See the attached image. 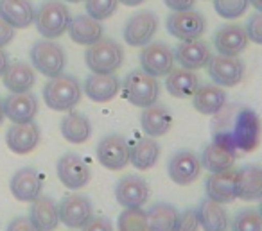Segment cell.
Here are the masks:
<instances>
[{
  "label": "cell",
  "instance_id": "5",
  "mask_svg": "<svg viewBox=\"0 0 262 231\" xmlns=\"http://www.w3.org/2000/svg\"><path fill=\"white\" fill-rule=\"evenodd\" d=\"M84 63L92 74H115L124 63V51L115 40L101 38L88 45Z\"/></svg>",
  "mask_w": 262,
  "mask_h": 231
},
{
  "label": "cell",
  "instance_id": "21",
  "mask_svg": "<svg viewBox=\"0 0 262 231\" xmlns=\"http://www.w3.org/2000/svg\"><path fill=\"white\" fill-rule=\"evenodd\" d=\"M27 217L38 231H54L59 226L58 202L51 195H40L31 202Z\"/></svg>",
  "mask_w": 262,
  "mask_h": 231
},
{
  "label": "cell",
  "instance_id": "30",
  "mask_svg": "<svg viewBox=\"0 0 262 231\" xmlns=\"http://www.w3.org/2000/svg\"><path fill=\"white\" fill-rule=\"evenodd\" d=\"M0 18L15 29H27L34 22V8L29 0H0Z\"/></svg>",
  "mask_w": 262,
  "mask_h": 231
},
{
  "label": "cell",
  "instance_id": "46",
  "mask_svg": "<svg viewBox=\"0 0 262 231\" xmlns=\"http://www.w3.org/2000/svg\"><path fill=\"white\" fill-rule=\"evenodd\" d=\"M8 65H9V56H8V52H6L4 49H0V77L4 76L6 68H8Z\"/></svg>",
  "mask_w": 262,
  "mask_h": 231
},
{
  "label": "cell",
  "instance_id": "25",
  "mask_svg": "<svg viewBox=\"0 0 262 231\" xmlns=\"http://www.w3.org/2000/svg\"><path fill=\"white\" fill-rule=\"evenodd\" d=\"M248 41L250 40H248L244 27L237 24L221 27L214 34V47L223 56H239L248 47Z\"/></svg>",
  "mask_w": 262,
  "mask_h": 231
},
{
  "label": "cell",
  "instance_id": "7",
  "mask_svg": "<svg viewBox=\"0 0 262 231\" xmlns=\"http://www.w3.org/2000/svg\"><path fill=\"white\" fill-rule=\"evenodd\" d=\"M165 27H167V33L178 38L180 41L200 40L207 29V20L201 13L194 11V9L172 11L165 20Z\"/></svg>",
  "mask_w": 262,
  "mask_h": 231
},
{
  "label": "cell",
  "instance_id": "26",
  "mask_svg": "<svg viewBox=\"0 0 262 231\" xmlns=\"http://www.w3.org/2000/svg\"><path fill=\"white\" fill-rule=\"evenodd\" d=\"M70 40L77 45H92L95 41H99L104 34L102 24L99 20L92 18L88 15H77L74 18H70L69 27H67Z\"/></svg>",
  "mask_w": 262,
  "mask_h": 231
},
{
  "label": "cell",
  "instance_id": "35",
  "mask_svg": "<svg viewBox=\"0 0 262 231\" xmlns=\"http://www.w3.org/2000/svg\"><path fill=\"white\" fill-rule=\"evenodd\" d=\"M147 231H174L178 210L169 202H155L147 210Z\"/></svg>",
  "mask_w": 262,
  "mask_h": 231
},
{
  "label": "cell",
  "instance_id": "6",
  "mask_svg": "<svg viewBox=\"0 0 262 231\" xmlns=\"http://www.w3.org/2000/svg\"><path fill=\"white\" fill-rule=\"evenodd\" d=\"M31 65L34 70L41 74L45 77H56L59 74H63L67 66V56L65 51L59 43L52 40H40L31 47L29 51Z\"/></svg>",
  "mask_w": 262,
  "mask_h": 231
},
{
  "label": "cell",
  "instance_id": "22",
  "mask_svg": "<svg viewBox=\"0 0 262 231\" xmlns=\"http://www.w3.org/2000/svg\"><path fill=\"white\" fill-rule=\"evenodd\" d=\"M83 90L94 102H110L120 91V81L115 74H92L84 79Z\"/></svg>",
  "mask_w": 262,
  "mask_h": 231
},
{
  "label": "cell",
  "instance_id": "31",
  "mask_svg": "<svg viewBox=\"0 0 262 231\" xmlns=\"http://www.w3.org/2000/svg\"><path fill=\"white\" fill-rule=\"evenodd\" d=\"M237 197L243 201L262 199V167L246 165L237 170Z\"/></svg>",
  "mask_w": 262,
  "mask_h": 231
},
{
  "label": "cell",
  "instance_id": "43",
  "mask_svg": "<svg viewBox=\"0 0 262 231\" xmlns=\"http://www.w3.org/2000/svg\"><path fill=\"white\" fill-rule=\"evenodd\" d=\"M16 29L13 26H9L4 18H0V49H4L6 45H9L15 40Z\"/></svg>",
  "mask_w": 262,
  "mask_h": 231
},
{
  "label": "cell",
  "instance_id": "1",
  "mask_svg": "<svg viewBox=\"0 0 262 231\" xmlns=\"http://www.w3.org/2000/svg\"><path fill=\"white\" fill-rule=\"evenodd\" d=\"M260 119L251 108H241L233 117V124L230 129L215 131L214 142L223 147L230 149L237 154L239 152H251L258 147L260 142Z\"/></svg>",
  "mask_w": 262,
  "mask_h": 231
},
{
  "label": "cell",
  "instance_id": "38",
  "mask_svg": "<svg viewBox=\"0 0 262 231\" xmlns=\"http://www.w3.org/2000/svg\"><path fill=\"white\" fill-rule=\"evenodd\" d=\"M250 2L248 0H214V9L221 18H239L246 13Z\"/></svg>",
  "mask_w": 262,
  "mask_h": 231
},
{
  "label": "cell",
  "instance_id": "2",
  "mask_svg": "<svg viewBox=\"0 0 262 231\" xmlns=\"http://www.w3.org/2000/svg\"><path fill=\"white\" fill-rule=\"evenodd\" d=\"M41 95H43L47 108L54 111H70L79 104L83 88L76 76L59 74L49 79V83L41 90Z\"/></svg>",
  "mask_w": 262,
  "mask_h": 231
},
{
  "label": "cell",
  "instance_id": "15",
  "mask_svg": "<svg viewBox=\"0 0 262 231\" xmlns=\"http://www.w3.org/2000/svg\"><path fill=\"white\" fill-rule=\"evenodd\" d=\"M9 190L11 195L20 202H33L36 197L41 195L43 190V179L40 172L33 167H22L13 174L9 181Z\"/></svg>",
  "mask_w": 262,
  "mask_h": 231
},
{
  "label": "cell",
  "instance_id": "36",
  "mask_svg": "<svg viewBox=\"0 0 262 231\" xmlns=\"http://www.w3.org/2000/svg\"><path fill=\"white\" fill-rule=\"evenodd\" d=\"M119 231H147V213L142 208H124L117 219Z\"/></svg>",
  "mask_w": 262,
  "mask_h": 231
},
{
  "label": "cell",
  "instance_id": "23",
  "mask_svg": "<svg viewBox=\"0 0 262 231\" xmlns=\"http://www.w3.org/2000/svg\"><path fill=\"white\" fill-rule=\"evenodd\" d=\"M228 95L217 84H203L198 86V90L192 94V106L201 115H217L226 106Z\"/></svg>",
  "mask_w": 262,
  "mask_h": 231
},
{
  "label": "cell",
  "instance_id": "27",
  "mask_svg": "<svg viewBox=\"0 0 262 231\" xmlns=\"http://www.w3.org/2000/svg\"><path fill=\"white\" fill-rule=\"evenodd\" d=\"M4 86L8 88L11 94H26L31 91L36 83V72H34L33 65L26 61H13L8 65L4 76Z\"/></svg>",
  "mask_w": 262,
  "mask_h": 231
},
{
  "label": "cell",
  "instance_id": "16",
  "mask_svg": "<svg viewBox=\"0 0 262 231\" xmlns=\"http://www.w3.org/2000/svg\"><path fill=\"white\" fill-rule=\"evenodd\" d=\"M167 174L171 181H174L176 184H182V187L194 183L201 174L200 156L190 151L174 152L167 163Z\"/></svg>",
  "mask_w": 262,
  "mask_h": 231
},
{
  "label": "cell",
  "instance_id": "18",
  "mask_svg": "<svg viewBox=\"0 0 262 231\" xmlns=\"http://www.w3.org/2000/svg\"><path fill=\"white\" fill-rule=\"evenodd\" d=\"M40 138V127L34 120L27 124H13L6 133V145L15 154H29L38 147Z\"/></svg>",
  "mask_w": 262,
  "mask_h": 231
},
{
  "label": "cell",
  "instance_id": "40",
  "mask_svg": "<svg viewBox=\"0 0 262 231\" xmlns=\"http://www.w3.org/2000/svg\"><path fill=\"white\" fill-rule=\"evenodd\" d=\"M200 229V220L196 215V208H189L185 212L178 213L174 231H198Z\"/></svg>",
  "mask_w": 262,
  "mask_h": 231
},
{
  "label": "cell",
  "instance_id": "17",
  "mask_svg": "<svg viewBox=\"0 0 262 231\" xmlns=\"http://www.w3.org/2000/svg\"><path fill=\"white\" fill-rule=\"evenodd\" d=\"M205 194L219 204H230L237 199V170L214 172L205 181Z\"/></svg>",
  "mask_w": 262,
  "mask_h": 231
},
{
  "label": "cell",
  "instance_id": "49",
  "mask_svg": "<svg viewBox=\"0 0 262 231\" xmlns=\"http://www.w3.org/2000/svg\"><path fill=\"white\" fill-rule=\"evenodd\" d=\"M4 120H6V115H4V101L0 99V126L4 124Z\"/></svg>",
  "mask_w": 262,
  "mask_h": 231
},
{
  "label": "cell",
  "instance_id": "3",
  "mask_svg": "<svg viewBox=\"0 0 262 231\" xmlns=\"http://www.w3.org/2000/svg\"><path fill=\"white\" fill-rule=\"evenodd\" d=\"M72 18L70 9L61 0H45L34 11V26L38 33L47 40H56L67 33V27Z\"/></svg>",
  "mask_w": 262,
  "mask_h": 231
},
{
  "label": "cell",
  "instance_id": "14",
  "mask_svg": "<svg viewBox=\"0 0 262 231\" xmlns=\"http://www.w3.org/2000/svg\"><path fill=\"white\" fill-rule=\"evenodd\" d=\"M115 199L122 208H142L149 199V184L137 174H127L115 184Z\"/></svg>",
  "mask_w": 262,
  "mask_h": 231
},
{
  "label": "cell",
  "instance_id": "37",
  "mask_svg": "<svg viewBox=\"0 0 262 231\" xmlns=\"http://www.w3.org/2000/svg\"><path fill=\"white\" fill-rule=\"evenodd\" d=\"M232 231H262V217L255 210H241L233 217Z\"/></svg>",
  "mask_w": 262,
  "mask_h": 231
},
{
  "label": "cell",
  "instance_id": "13",
  "mask_svg": "<svg viewBox=\"0 0 262 231\" xmlns=\"http://www.w3.org/2000/svg\"><path fill=\"white\" fill-rule=\"evenodd\" d=\"M158 29V16L151 11H140L129 16L124 26L122 36L129 47H144L147 45Z\"/></svg>",
  "mask_w": 262,
  "mask_h": 231
},
{
  "label": "cell",
  "instance_id": "45",
  "mask_svg": "<svg viewBox=\"0 0 262 231\" xmlns=\"http://www.w3.org/2000/svg\"><path fill=\"white\" fill-rule=\"evenodd\" d=\"M164 4L172 11H187L194 8L196 0H164Z\"/></svg>",
  "mask_w": 262,
  "mask_h": 231
},
{
  "label": "cell",
  "instance_id": "19",
  "mask_svg": "<svg viewBox=\"0 0 262 231\" xmlns=\"http://www.w3.org/2000/svg\"><path fill=\"white\" fill-rule=\"evenodd\" d=\"M4 101V115L13 124L33 122L38 115V99L33 91L26 94H9Z\"/></svg>",
  "mask_w": 262,
  "mask_h": 231
},
{
  "label": "cell",
  "instance_id": "51",
  "mask_svg": "<svg viewBox=\"0 0 262 231\" xmlns=\"http://www.w3.org/2000/svg\"><path fill=\"white\" fill-rule=\"evenodd\" d=\"M258 213H260V217H262V199H260V208H258Z\"/></svg>",
  "mask_w": 262,
  "mask_h": 231
},
{
  "label": "cell",
  "instance_id": "11",
  "mask_svg": "<svg viewBox=\"0 0 262 231\" xmlns=\"http://www.w3.org/2000/svg\"><path fill=\"white\" fill-rule=\"evenodd\" d=\"M140 66L146 74L153 77H165L174 68V52L169 45L162 41H153L142 47L140 52Z\"/></svg>",
  "mask_w": 262,
  "mask_h": 231
},
{
  "label": "cell",
  "instance_id": "8",
  "mask_svg": "<svg viewBox=\"0 0 262 231\" xmlns=\"http://www.w3.org/2000/svg\"><path fill=\"white\" fill-rule=\"evenodd\" d=\"M97 161L108 170H122L129 163V144L122 134H106L99 140L97 149Z\"/></svg>",
  "mask_w": 262,
  "mask_h": 231
},
{
  "label": "cell",
  "instance_id": "29",
  "mask_svg": "<svg viewBox=\"0 0 262 231\" xmlns=\"http://www.w3.org/2000/svg\"><path fill=\"white\" fill-rule=\"evenodd\" d=\"M59 131L61 136L70 144L81 145L84 142L90 140L92 136V122L88 117H84L83 113H77L70 109L59 122Z\"/></svg>",
  "mask_w": 262,
  "mask_h": 231
},
{
  "label": "cell",
  "instance_id": "28",
  "mask_svg": "<svg viewBox=\"0 0 262 231\" xmlns=\"http://www.w3.org/2000/svg\"><path fill=\"white\" fill-rule=\"evenodd\" d=\"M196 215L200 220V227L203 231H226L228 227V213L223 204L205 197L196 206Z\"/></svg>",
  "mask_w": 262,
  "mask_h": 231
},
{
  "label": "cell",
  "instance_id": "47",
  "mask_svg": "<svg viewBox=\"0 0 262 231\" xmlns=\"http://www.w3.org/2000/svg\"><path fill=\"white\" fill-rule=\"evenodd\" d=\"M146 0H119V4H124L127 6V8H137V6L144 4Z\"/></svg>",
  "mask_w": 262,
  "mask_h": 231
},
{
  "label": "cell",
  "instance_id": "24",
  "mask_svg": "<svg viewBox=\"0 0 262 231\" xmlns=\"http://www.w3.org/2000/svg\"><path fill=\"white\" fill-rule=\"evenodd\" d=\"M140 126L142 131L151 138H158L164 136L171 131L172 126V113L167 106L164 104H157L147 106L144 108L142 115H140Z\"/></svg>",
  "mask_w": 262,
  "mask_h": 231
},
{
  "label": "cell",
  "instance_id": "44",
  "mask_svg": "<svg viewBox=\"0 0 262 231\" xmlns=\"http://www.w3.org/2000/svg\"><path fill=\"white\" fill-rule=\"evenodd\" d=\"M6 231H38V229L33 226V224H31L29 217L18 215V217H15L11 222H9V226H8V229H6Z\"/></svg>",
  "mask_w": 262,
  "mask_h": 231
},
{
  "label": "cell",
  "instance_id": "32",
  "mask_svg": "<svg viewBox=\"0 0 262 231\" xmlns=\"http://www.w3.org/2000/svg\"><path fill=\"white\" fill-rule=\"evenodd\" d=\"M198 86H200V79H198L194 70H187L180 66V68H172L165 76V88H167L169 95L176 99L192 97Z\"/></svg>",
  "mask_w": 262,
  "mask_h": 231
},
{
  "label": "cell",
  "instance_id": "20",
  "mask_svg": "<svg viewBox=\"0 0 262 231\" xmlns=\"http://www.w3.org/2000/svg\"><path fill=\"white\" fill-rule=\"evenodd\" d=\"M210 56V47L201 40L180 41L174 49V61H178L180 66L187 70L205 68Z\"/></svg>",
  "mask_w": 262,
  "mask_h": 231
},
{
  "label": "cell",
  "instance_id": "10",
  "mask_svg": "<svg viewBox=\"0 0 262 231\" xmlns=\"http://www.w3.org/2000/svg\"><path fill=\"white\" fill-rule=\"evenodd\" d=\"M207 72L214 84L232 88L243 81L244 63L239 56H210L207 63Z\"/></svg>",
  "mask_w": 262,
  "mask_h": 231
},
{
  "label": "cell",
  "instance_id": "9",
  "mask_svg": "<svg viewBox=\"0 0 262 231\" xmlns=\"http://www.w3.org/2000/svg\"><path fill=\"white\" fill-rule=\"evenodd\" d=\"M58 179L69 190H81L92 179V170L83 158L76 152H65L56 163Z\"/></svg>",
  "mask_w": 262,
  "mask_h": 231
},
{
  "label": "cell",
  "instance_id": "33",
  "mask_svg": "<svg viewBox=\"0 0 262 231\" xmlns=\"http://www.w3.org/2000/svg\"><path fill=\"white\" fill-rule=\"evenodd\" d=\"M160 158V144L155 138H140L129 147V163L137 170H149Z\"/></svg>",
  "mask_w": 262,
  "mask_h": 231
},
{
  "label": "cell",
  "instance_id": "48",
  "mask_svg": "<svg viewBox=\"0 0 262 231\" xmlns=\"http://www.w3.org/2000/svg\"><path fill=\"white\" fill-rule=\"evenodd\" d=\"M248 2H250V6H253L258 13H262V0H248Z\"/></svg>",
  "mask_w": 262,
  "mask_h": 231
},
{
  "label": "cell",
  "instance_id": "12",
  "mask_svg": "<svg viewBox=\"0 0 262 231\" xmlns=\"http://www.w3.org/2000/svg\"><path fill=\"white\" fill-rule=\"evenodd\" d=\"M58 212L59 222L65 224L69 229H81L94 217V204L86 195L72 194L63 197L58 204Z\"/></svg>",
  "mask_w": 262,
  "mask_h": 231
},
{
  "label": "cell",
  "instance_id": "41",
  "mask_svg": "<svg viewBox=\"0 0 262 231\" xmlns=\"http://www.w3.org/2000/svg\"><path fill=\"white\" fill-rule=\"evenodd\" d=\"M244 31H246L248 40L257 45H262V13H255L253 16H250Z\"/></svg>",
  "mask_w": 262,
  "mask_h": 231
},
{
  "label": "cell",
  "instance_id": "4",
  "mask_svg": "<svg viewBox=\"0 0 262 231\" xmlns=\"http://www.w3.org/2000/svg\"><path fill=\"white\" fill-rule=\"evenodd\" d=\"M120 88H122L124 97L129 104L142 109L147 106H153L160 97V84H158L157 77L146 74L142 68L131 70L124 77V83L120 84Z\"/></svg>",
  "mask_w": 262,
  "mask_h": 231
},
{
  "label": "cell",
  "instance_id": "34",
  "mask_svg": "<svg viewBox=\"0 0 262 231\" xmlns=\"http://www.w3.org/2000/svg\"><path fill=\"white\" fill-rule=\"evenodd\" d=\"M201 167L208 170V172H223V170H228L235 163V152L230 151V149L223 147L217 142H212L207 147L203 149V154L200 158Z\"/></svg>",
  "mask_w": 262,
  "mask_h": 231
},
{
  "label": "cell",
  "instance_id": "50",
  "mask_svg": "<svg viewBox=\"0 0 262 231\" xmlns=\"http://www.w3.org/2000/svg\"><path fill=\"white\" fill-rule=\"evenodd\" d=\"M63 2H69V4H79V2H84V0H63Z\"/></svg>",
  "mask_w": 262,
  "mask_h": 231
},
{
  "label": "cell",
  "instance_id": "42",
  "mask_svg": "<svg viewBox=\"0 0 262 231\" xmlns=\"http://www.w3.org/2000/svg\"><path fill=\"white\" fill-rule=\"evenodd\" d=\"M81 231H115L113 229V224L108 217H92Z\"/></svg>",
  "mask_w": 262,
  "mask_h": 231
},
{
  "label": "cell",
  "instance_id": "39",
  "mask_svg": "<svg viewBox=\"0 0 262 231\" xmlns=\"http://www.w3.org/2000/svg\"><path fill=\"white\" fill-rule=\"evenodd\" d=\"M117 6H119V0H84L86 15L99 22L110 18L117 11Z\"/></svg>",
  "mask_w": 262,
  "mask_h": 231
}]
</instances>
